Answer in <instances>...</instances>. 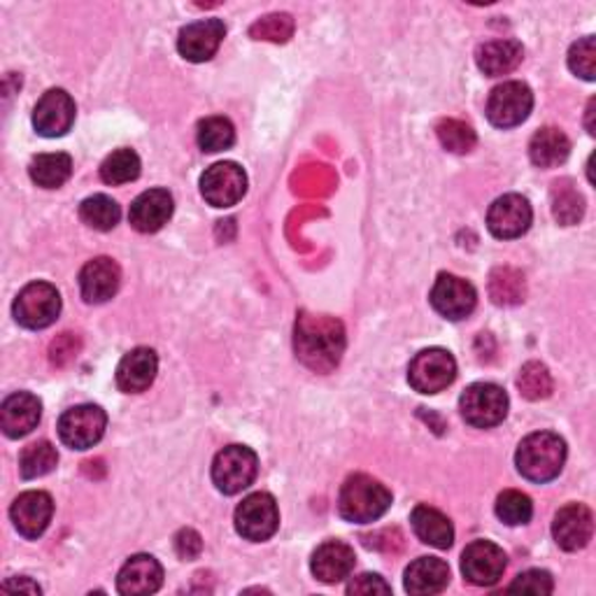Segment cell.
<instances>
[{
	"mask_svg": "<svg viewBox=\"0 0 596 596\" xmlns=\"http://www.w3.org/2000/svg\"><path fill=\"white\" fill-rule=\"evenodd\" d=\"M294 347L299 360L317 373L336 368L345 350V329L339 320L326 315L301 313L296 320Z\"/></svg>",
	"mask_w": 596,
	"mask_h": 596,
	"instance_id": "1",
	"label": "cell"
},
{
	"mask_svg": "<svg viewBox=\"0 0 596 596\" xmlns=\"http://www.w3.org/2000/svg\"><path fill=\"white\" fill-rule=\"evenodd\" d=\"M517 471L529 483L555 481L566 464V443L553 432H536L524 438L515 455Z\"/></svg>",
	"mask_w": 596,
	"mask_h": 596,
	"instance_id": "2",
	"label": "cell"
},
{
	"mask_svg": "<svg viewBox=\"0 0 596 596\" xmlns=\"http://www.w3.org/2000/svg\"><path fill=\"white\" fill-rule=\"evenodd\" d=\"M392 506V492L371 475H350L341 487L339 513L345 522L371 524L383 517Z\"/></svg>",
	"mask_w": 596,
	"mask_h": 596,
	"instance_id": "3",
	"label": "cell"
},
{
	"mask_svg": "<svg viewBox=\"0 0 596 596\" xmlns=\"http://www.w3.org/2000/svg\"><path fill=\"white\" fill-rule=\"evenodd\" d=\"M259 473L254 449L245 445H229L212 462V483L222 494L233 496L248 489Z\"/></svg>",
	"mask_w": 596,
	"mask_h": 596,
	"instance_id": "4",
	"label": "cell"
},
{
	"mask_svg": "<svg viewBox=\"0 0 596 596\" xmlns=\"http://www.w3.org/2000/svg\"><path fill=\"white\" fill-rule=\"evenodd\" d=\"M12 313L23 329H47L61 313V294L50 282H31L14 299Z\"/></svg>",
	"mask_w": 596,
	"mask_h": 596,
	"instance_id": "5",
	"label": "cell"
},
{
	"mask_svg": "<svg viewBox=\"0 0 596 596\" xmlns=\"http://www.w3.org/2000/svg\"><path fill=\"white\" fill-rule=\"evenodd\" d=\"M457 377V362L443 347H428L415 354L408 366V383L420 394H438Z\"/></svg>",
	"mask_w": 596,
	"mask_h": 596,
	"instance_id": "6",
	"label": "cell"
},
{
	"mask_svg": "<svg viewBox=\"0 0 596 596\" xmlns=\"http://www.w3.org/2000/svg\"><path fill=\"white\" fill-rule=\"evenodd\" d=\"M280 527V511L275 498L266 492H256L243 498V504L235 508V532L245 541L264 543L275 536Z\"/></svg>",
	"mask_w": 596,
	"mask_h": 596,
	"instance_id": "7",
	"label": "cell"
},
{
	"mask_svg": "<svg viewBox=\"0 0 596 596\" xmlns=\"http://www.w3.org/2000/svg\"><path fill=\"white\" fill-rule=\"evenodd\" d=\"M459 408L466 424L475 428H492L508 415V394L498 385L475 383L462 394Z\"/></svg>",
	"mask_w": 596,
	"mask_h": 596,
	"instance_id": "8",
	"label": "cell"
},
{
	"mask_svg": "<svg viewBox=\"0 0 596 596\" xmlns=\"http://www.w3.org/2000/svg\"><path fill=\"white\" fill-rule=\"evenodd\" d=\"M534 108V93L524 82L498 84L487 101V119L496 129H515L527 122Z\"/></svg>",
	"mask_w": 596,
	"mask_h": 596,
	"instance_id": "9",
	"label": "cell"
},
{
	"mask_svg": "<svg viewBox=\"0 0 596 596\" xmlns=\"http://www.w3.org/2000/svg\"><path fill=\"white\" fill-rule=\"evenodd\" d=\"M108 426V415L99 405H75L61 415L59 420V438L63 445L73 449H89L97 445Z\"/></svg>",
	"mask_w": 596,
	"mask_h": 596,
	"instance_id": "10",
	"label": "cell"
},
{
	"mask_svg": "<svg viewBox=\"0 0 596 596\" xmlns=\"http://www.w3.org/2000/svg\"><path fill=\"white\" fill-rule=\"evenodd\" d=\"M248 192V175L233 161L214 163L201 178V194L212 208H233Z\"/></svg>",
	"mask_w": 596,
	"mask_h": 596,
	"instance_id": "11",
	"label": "cell"
},
{
	"mask_svg": "<svg viewBox=\"0 0 596 596\" xmlns=\"http://www.w3.org/2000/svg\"><path fill=\"white\" fill-rule=\"evenodd\" d=\"M508 566V557L492 541H473L462 555V574L475 587H492Z\"/></svg>",
	"mask_w": 596,
	"mask_h": 596,
	"instance_id": "12",
	"label": "cell"
},
{
	"mask_svg": "<svg viewBox=\"0 0 596 596\" xmlns=\"http://www.w3.org/2000/svg\"><path fill=\"white\" fill-rule=\"evenodd\" d=\"M75 112V101L68 91L50 89L33 110V127L42 138H61L73 129Z\"/></svg>",
	"mask_w": 596,
	"mask_h": 596,
	"instance_id": "13",
	"label": "cell"
},
{
	"mask_svg": "<svg viewBox=\"0 0 596 596\" xmlns=\"http://www.w3.org/2000/svg\"><path fill=\"white\" fill-rule=\"evenodd\" d=\"M534 212L529 201L519 194H506L496 199L487 212V229L501 241H513L529 231Z\"/></svg>",
	"mask_w": 596,
	"mask_h": 596,
	"instance_id": "14",
	"label": "cell"
},
{
	"mask_svg": "<svg viewBox=\"0 0 596 596\" xmlns=\"http://www.w3.org/2000/svg\"><path fill=\"white\" fill-rule=\"evenodd\" d=\"M475 303H478V294L471 282L449 273L438 275L432 290V305L438 315L449 322H459L473 313Z\"/></svg>",
	"mask_w": 596,
	"mask_h": 596,
	"instance_id": "15",
	"label": "cell"
},
{
	"mask_svg": "<svg viewBox=\"0 0 596 596\" xmlns=\"http://www.w3.org/2000/svg\"><path fill=\"white\" fill-rule=\"evenodd\" d=\"M54 515V501L47 492H23L14 498L10 517L14 529L29 541H36L50 527Z\"/></svg>",
	"mask_w": 596,
	"mask_h": 596,
	"instance_id": "16",
	"label": "cell"
},
{
	"mask_svg": "<svg viewBox=\"0 0 596 596\" xmlns=\"http://www.w3.org/2000/svg\"><path fill=\"white\" fill-rule=\"evenodd\" d=\"M224 36H226V27H224V21L218 19V17L194 21V23H189V27H184L180 31L178 52L186 61L205 63L214 54H218Z\"/></svg>",
	"mask_w": 596,
	"mask_h": 596,
	"instance_id": "17",
	"label": "cell"
},
{
	"mask_svg": "<svg viewBox=\"0 0 596 596\" xmlns=\"http://www.w3.org/2000/svg\"><path fill=\"white\" fill-rule=\"evenodd\" d=\"M555 543L566 553H578L594 536L592 511L583 504L564 506L553 522Z\"/></svg>",
	"mask_w": 596,
	"mask_h": 596,
	"instance_id": "18",
	"label": "cell"
},
{
	"mask_svg": "<svg viewBox=\"0 0 596 596\" xmlns=\"http://www.w3.org/2000/svg\"><path fill=\"white\" fill-rule=\"evenodd\" d=\"M42 417V403L31 392L10 394L0 405V426L8 438L29 436Z\"/></svg>",
	"mask_w": 596,
	"mask_h": 596,
	"instance_id": "19",
	"label": "cell"
},
{
	"mask_svg": "<svg viewBox=\"0 0 596 596\" xmlns=\"http://www.w3.org/2000/svg\"><path fill=\"white\" fill-rule=\"evenodd\" d=\"M159 371V356L150 347L131 350L117 366V387L124 394L148 392Z\"/></svg>",
	"mask_w": 596,
	"mask_h": 596,
	"instance_id": "20",
	"label": "cell"
},
{
	"mask_svg": "<svg viewBox=\"0 0 596 596\" xmlns=\"http://www.w3.org/2000/svg\"><path fill=\"white\" fill-rule=\"evenodd\" d=\"M173 218V196L165 189L140 194L129 210V222L140 233H156Z\"/></svg>",
	"mask_w": 596,
	"mask_h": 596,
	"instance_id": "21",
	"label": "cell"
},
{
	"mask_svg": "<svg viewBox=\"0 0 596 596\" xmlns=\"http://www.w3.org/2000/svg\"><path fill=\"white\" fill-rule=\"evenodd\" d=\"M354 564H356V557L347 543L326 541L315 550L313 562H310V568H313V576L320 583L336 585V583H343L345 578H350V574L354 570Z\"/></svg>",
	"mask_w": 596,
	"mask_h": 596,
	"instance_id": "22",
	"label": "cell"
},
{
	"mask_svg": "<svg viewBox=\"0 0 596 596\" xmlns=\"http://www.w3.org/2000/svg\"><path fill=\"white\" fill-rule=\"evenodd\" d=\"M163 585V568L152 555H133L117 576V592L124 596L154 594Z\"/></svg>",
	"mask_w": 596,
	"mask_h": 596,
	"instance_id": "23",
	"label": "cell"
},
{
	"mask_svg": "<svg viewBox=\"0 0 596 596\" xmlns=\"http://www.w3.org/2000/svg\"><path fill=\"white\" fill-rule=\"evenodd\" d=\"M122 284V271L108 256H99L89 261L80 273V292L87 303H105Z\"/></svg>",
	"mask_w": 596,
	"mask_h": 596,
	"instance_id": "24",
	"label": "cell"
},
{
	"mask_svg": "<svg viewBox=\"0 0 596 596\" xmlns=\"http://www.w3.org/2000/svg\"><path fill=\"white\" fill-rule=\"evenodd\" d=\"M449 583V566L438 557H420L408 568H405V592L424 596L438 594Z\"/></svg>",
	"mask_w": 596,
	"mask_h": 596,
	"instance_id": "25",
	"label": "cell"
},
{
	"mask_svg": "<svg viewBox=\"0 0 596 596\" xmlns=\"http://www.w3.org/2000/svg\"><path fill=\"white\" fill-rule=\"evenodd\" d=\"M411 524L415 536L436 550H447L455 543V527H452L449 517L432 506H417L411 515Z\"/></svg>",
	"mask_w": 596,
	"mask_h": 596,
	"instance_id": "26",
	"label": "cell"
},
{
	"mask_svg": "<svg viewBox=\"0 0 596 596\" xmlns=\"http://www.w3.org/2000/svg\"><path fill=\"white\" fill-rule=\"evenodd\" d=\"M524 50L517 40H492L485 42L478 54H475V61H478V68L489 78H501L508 75L522 63Z\"/></svg>",
	"mask_w": 596,
	"mask_h": 596,
	"instance_id": "27",
	"label": "cell"
},
{
	"mask_svg": "<svg viewBox=\"0 0 596 596\" xmlns=\"http://www.w3.org/2000/svg\"><path fill=\"white\" fill-rule=\"evenodd\" d=\"M570 154V140L564 131L545 127L529 142V159L538 169H557Z\"/></svg>",
	"mask_w": 596,
	"mask_h": 596,
	"instance_id": "28",
	"label": "cell"
},
{
	"mask_svg": "<svg viewBox=\"0 0 596 596\" xmlns=\"http://www.w3.org/2000/svg\"><path fill=\"white\" fill-rule=\"evenodd\" d=\"M31 180L42 189H59L68 182L70 173H73V159L63 152L54 154H40L31 161Z\"/></svg>",
	"mask_w": 596,
	"mask_h": 596,
	"instance_id": "29",
	"label": "cell"
},
{
	"mask_svg": "<svg viewBox=\"0 0 596 596\" xmlns=\"http://www.w3.org/2000/svg\"><path fill=\"white\" fill-rule=\"evenodd\" d=\"M59 464L57 447L47 441L31 443L29 447H23L19 455V471L23 481H36L42 478V475L52 473Z\"/></svg>",
	"mask_w": 596,
	"mask_h": 596,
	"instance_id": "30",
	"label": "cell"
},
{
	"mask_svg": "<svg viewBox=\"0 0 596 596\" xmlns=\"http://www.w3.org/2000/svg\"><path fill=\"white\" fill-rule=\"evenodd\" d=\"M122 218V208L105 194L89 196L80 205V220L93 231H112Z\"/></svg>",
	"mask_w": 596,
	"mask_h": 596,
	"instance_id": "31",
	"label": "cell"
},
{
	"mask_svg": "<svg viewBox=\"0 0 596 596\" xmlns=\"http://www.w3.org/2000/svg\"><path fill=\"white\" fill-rule=\"evenodd\" d=\"M553 212L564 226L578 224L585 214V201L570 180H557L553 184Z\"/></svg>",
	"mask_w": 596,
	"mask_h": 596,
	"instance_id": "32",
	"label": "cell"
},
{
	"mask_svg": "<svg viewBox=\"0 0 596 596\" xmlns=\"http://www.w3.org/2000/svg\"><path fill=\"white\" fill-rule=\"evenodd\" d=\"M489 296L496 305H517L527 296L524 275L511 266L496 269L489 277Z\"/></svg>",
	"mask_w": 596,
	"mask_h": 596,
	"instance_id": "33",
	"label": "cell"
},
{
	"mask_svg": "<svg viewBox=\"0 0 596 596\" xmlns=\"http://www.w3.org/2000/svg\"><path fill=\"white\" fill-rule=\"evenodd\" d=\"M235 142V129L226 117H208L199 124V148L208 154L231 150Z\"/></svg>",
	"mask_w": 596,
	"mask_h": 596,
	"instance_id": "34",
	"label": "cell"
},
{
	"mask_svg": "<svg viewBox=\"0 0 596 596\" xmlns=\"http://www.w3.org/2000/svg\"><path fill=\"white\" fill-rule=\"evenodd\" d=\"M140 175V156L133 150H117L101 165V180L105 184H129Z\"/></svg>",
	"mask_w": 596,
	"mask_h": 596,
	"instance_id": "35",
	"label": "cell"
},
{
	"mask_svg": "<svg viewBox=\"0 0 596 596\" xmlns=\"http://www.w3.org/2000/svg\"><path fill=\"white\" fill-rule=\"evenodd\" d=\"M496 515L501 522H506L508 527H519V524H527L532 519L534 504L527 494H522L517 489H506L496 498Z\"/></svg>",
	"mask_w": 596,
	"mask_h": 596,
	"instance_id": "36",
	"label": "cell"
},
{
	"mask_svg": "<svg viewBox=\"0 0 596 596\" xmlns=\"http://www.w3.org/2000/svg\"><path fill=\"white\" fill-rule=\"evenodd\" d=\"M517 387L524 398L543 401L553 394V375L541 362H529L517 375Z\"/></svg>",
	"mask_w": 596,
	"mask_h": 596,
	"instance_id": "37",
	"label": "cell"
},
{
	"mask_svg": "<svg viewBox=\"0 0 596 596\" xmlns=\"http://www.w3.org/2000/svg\"><path fill=\"white\" fill-rule=\"evenodd\" d=\"M436 133L441 145L452 154H468L475 148V142H478L475 131L468 124L459 122V119H443Z\"/></svg>",
	"mask_w": 596,
	"mask_h": 596,
	"instance_id": "38",
	"label": "cell"
},
{
	"mask_svg": "<svg viewBox=\"0 0 596 596\" xmlns=\"http://www.w3.org/2000/svg\"><path fill=\"white\" fill-rule=\"evenodd\" d=\"M568 68H570V73H576L578 78L594 82V78H596V40H594V36H587V38L570 44Z\"/></svg>",
	"mask_w": 596,
	"mask_h": 596,
	"instance_id": "39",
	"label": "cell"
},
{
	"mask_svg": "<svg viewBox=\"0 0 596 596\" xmlns=\"http://www.w3.org/2000/svg\"><path fill=\"white\" fill-rule=\"evenodd\" d=\"M294 33V19L290 14H269L259 19L250 29L254 40H271V42H287Z\"/></svg>",
	"mask_w": 596,
	"mask_h": 596,
	"instance_id": "40",
	"label": "cell"
},
{
	"mask_svg": "<svg viewBox=\"0 0 596 596\" xmlns=\"http://www.w3.org/2000/svg\"><path fill=\"white\" fill-rule=\"evenodd\" d=\"M508 592H522V594H553L555 592V580L547 570L541 568H529L519 574Z\"/></svg>",
	"mask_w": 596,
	"mask_h": 596,
	"instance_id": "41",
	"label": "cell"
},
{
	"mask_svg": "<svg viewBox=\"0 0 596 596\" xmlns=\"http://www.w3.org/2000/svg\"><path fill=\"white\" fill-rule=\"evenodd\" d=\"M347 594H392V587L375 574H364L352 578V583L347 585Z\"/></svg>",
	"mask_w": 596,
	"mask_h": 596,
	"instance_id": "42",
	"label": "cell"
},
{
	"mask_svg": "<svg viewBox=\"0 0 596 596\" xmlns=\"http://www.w3.org/2000/svg\"><path fill=\"white\" fill-rule=\"evenodd\" d=\"M175 550L182 559H196L203 550V541L194 529H182L175 536Z\"/></svg>",
	"mask_w": 596,
	"mask_h": 596,
	"instance_id": "43",
	"label": "cell"
},
{
	"mask_svg": "<svg viewBox=\"0 0 596 596\" xmlns=\"http://www.w3.org/2000/svg\"><path fill=\"white\" fill-rule=\"evenodd\" d=\"M3 589H17V592H31V594H40L42 589L36 585V583H31L29 578H14V580H8L6 585H3Z\"/></svg>",
	"mask_w": 596,
	"mask_h": 596,
	"instance_id": "44",
	"label": "cell"
}]
</instances>
